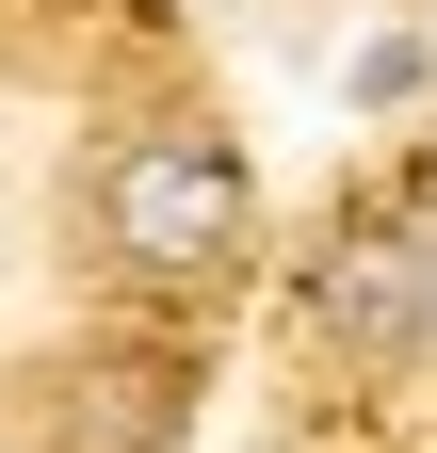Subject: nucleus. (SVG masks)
<instances>
[{
  "instance_id": "obj_3",
  "label": "nucleus",
  "mask_w": 437,
  "mask_h": 453,
  "mask_svg": "<svg viewBox=\"0 0 437 453\" xmlns=\"http://www.w3.org/2000/svg\"><path fill=\"white\" fill-rule=\"evenodd\" d=\"M421 81H437V65H421V33H372V49H356V97H372V113H405Z\"/></svg>"
},
{
  "instance_id": "obj_2",
  "label": "nucleus",
  "mask_w": 437,
  "mask_h": 453,
  "mask_svg": "<svg viewBox=\"0 0 437 453\" xmlns=\"http://www.w3.org/2000/svg\"><path fill=\"white\" fill-rule=\"evenodd\" d=\"M292 324H308V357H341V372H405L437 340V243L405 211H341L308 243V275H292Z\"/></svg>"
},
{
  "instance_id": "obj_1",
  "label": "nucleus",
  "mask_w": 437,
  "mask_h": 453,
  "mask_svg": "<svg viewBox=\"0 0 437 453\" xmlns=\"http://www.w3.org/2000/svg\"><path fill=\"white\" fill-rule=\"evenodd\" d=\"M259 226V179L227 130H114V162H97V243H114L130 275H227Z\"/></svg>"
}]
</instances>
